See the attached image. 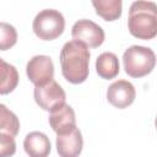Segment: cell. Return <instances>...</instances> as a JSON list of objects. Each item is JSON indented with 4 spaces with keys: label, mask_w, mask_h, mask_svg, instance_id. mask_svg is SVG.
Segmentation results:
<instances>
[{
    "label": "cell",
    "mask_w": 157,
    "mask_h": 157,
    "mask_svg": "<svg viewBox=\"0 0 157 157\" xmlns=\"http://www.w3.org/2000/svg\"><path fill=\"white\" fill-rule=\"evenodd\" d=\"M125 72L135 78L148 75L156 65V55L152 49L142 45H131L123 54Z\"/></svg>",
    "instance_id": "3957f363"
},
{
    "label": "cell",
    "mask_w": 157,
    "mask_h": 157,
    "mask_svg": "<svg viewBox=\"0 0 157 157\" xmlns=\"http://www.w3.org/2000/svg\"><path fill=\"white\" fill-rule=\"evenodd\" d=\"M17 69L0 58V94L11 93L18 85Z\"/></svg>",
    "instance_id": "5bb4252c"
},
{
    "label": "cell",
    "mask_w": 157,
    "mask_h": 157,
    "mask_svg": "<svg viewBox=\"0 0 157 157\" xmlns=\"http://www.w3.org/2000/svg\"><path fill=\"white\" fill-rule=\"evenodd\" d=\"M83 140L81 131L74 128L66 132L56 134V151L61 157H76L82 152Z\"/></svg>",
    "instance_id": "9c48e42d"
},
{
    "label": "cell",
    "mask_w": 157,
    "mask_h": 157,
    "mask_svg": "<svg viewBox=\"0 0 157 157\" xmlns=\"http://www.w3.org/2000/svg\"><path fill=\"white\" fill-rule=\"evenodd\" d=\"M32 28L39 39L53 40L63 34L65 29V18L58 10L45 9L36 15Z\"/></svg>",
    "instance_id": "277c9868"
},
{
    "label": "cell",
    "mask_w": 157,
    "mask_h": 157,
    "mask_svg": "<svg viewBox=\"0 0 157 157\" xmlns=\"http://www.w3.org/2000/svg\"><path fill=\"white\" fill-rule=\"evenodd\" d=\"M96 13L104 21H115L120 18L123 11V0H91Z\"/></svg>",
    "instance_id": "4fadbf2b"
},
{
    "label": "cell",
    "mask_w": 157,
    "mask_h": 157,
    "mask_svg": "<svg viewBox=\"0 0 157 157\" xmlns=\"http://www.w3.org/2000/svg\"><path fill=\"white\" fill-rule=\"evenodd\" d=\"M71 36L74 40L81 42L88 48H98L104 42V31L101 26L91 20H78L75 22L71 29Z\"/></svg>",
    "instance_id": "8992f818"
},
{
    "label": "cell",
    "mask_w": 157,
    "mask_h": 157,
    "mask_svg": "<svg viewBox=\"0 0 157 157\" xmlns=\"http://www.w3.org/2000/svg\"><path fill=\"white\" fill-rule=\"evenodd\" d=\"M90 56L88 47L83 43L77 40L66 42L59 56L64 78L74 85L85 82L90 74Z\"/></svg>",
    "instance_id": "6da1fadb"
},
{
    "label": "cell",
    "mask_w": 157,
    "mask_h": 157,
    "mask_svg": "<svg viewBox=\"0 0 157 157\" xmlns=\"http://www.w3.org/2000/svg\"><path fill=\"white\" fill-rule=\"evenodd\" d=\"M33 96L36 103L47 112L54 110L55 108L64 104L66 101L65 91L54 78H52L44 85L34 86Z\"/></svg>",
    "instance_id": "5b68a950"
},
{
    "label": "cell",
    "mask_w": 157,
    "mask_h": 157,
    "mask_svg": "<svg viewBox=\"0 0 157 157\" xmlns=\"http://www.w3.org/2000/svg\"><path fill=\"white\" fill-rule=\"evenodd\" d=\"M23 147L31 157H45L52 151L49 137L40 131H32L26 135L23 140Z\"/></svg>",
    "instance_id": "8fae6325"
},
{
    "label": "cell",
    "mask_w": 157,
    "mask_h": 157,
    "mask_svg": "<svg viewBox=\"0 0 157 157\" xmlns=\"http://www.w3.org/2000/svg\"><path fill=\"white\" fill-rule=\"evenodd\" d=\"M128 28L137 39L150 40L157 34V6L152 1L137 0L129 9Z\"/></svg>",
    "instance_id": "7a4b0ae2"
},
{
    "label": "cell",
    "mask_w": 157,
    "mask_h": 157,
    "mask_svg": "<svg viewBox=\"0 0 157 157\" xmlns=\"http://www.w3.org/2000/svg\"><path fill=\"white\" fill-rule=\"evenodd\" d=\"M49 125L56 134H63L76 128V117L74 109L66 103L55 108L50 112Z\"/></svg>",
    "instance_id": "30bf717a"
},
{
    "label": "cell",
    "mask_w": 157,
    "mask_h": 157,
    "mask_svg": "<svg viewBox=\"0 0 157 157\" xmlns=\"http://www.w3.org/2000/svg\"><path fill=\"white\" fill-rule=\"evenodd\" d=\"M28 80L34 86L47 83L54 77V64L48 55H34L26 66Z\"/></svg>",
    "instance_id": "52a82bcc"
},
{
    "label": "cell",
    "mask_w": 157,
    "mask_h": 157,
    "mask_svg": "<svg viewBox=\"0 0 157 157\" xmlns=\"http://www.w3.org/2000/svg\"><path fill=\"white\" fill-rule=\"evenodd\" d=\"M135 97H136L135 87L131 82L126 80H118L113 82L107 90L108 102L118 109H124L130 104H132Z\"/></svg>",
    "instance_id": "ba28073f"
},
{
    "label": "cell",
    "mask_w": 157,
    "mask_h": 157,
    "mask_svg": "<svg viewBox=\"0 0 157 157\" xmlns=\"http://www.w3.org/2000/svg\"><path fill=\"white\" fill-rule=\"evenodd\" d=\"M16 28L7 22H0V50H9L16 44Z\"/></svg>",
    "instance_id": "2e32d148"
},
{
    "label": "cell",
    "mask_w": 157,
    "mask_h": 157,
    "mask_svg": "<svg viewBox=\"0 0 157 157\" xmlns=\"http://www.w3.org/2000/svg\"><path fill=\"white\" fill-rule=\"evenodd\" d=\"M15 136L0 131V157H6V156H12L16 152V142H15Z\"/></svg>",
    "instance_id": "e0dca14e"
},
{
    "label": "cell",
    "mask_w": 157,
    "mask_h": 157,
    "mask_svg": "<svg viewBox=\"0 0 157 157\" xmlns=\"http://www.w3.org/2000/svg\"><path fill=\"white\" fill-rule=\"evenodd\" d=\"M0 131L16 136L20 131V120L6 105L0 103Z\"/></svg>",
    "instance_id": "9a60e30c"
},
{
    "label": "cell",
    "mask_w": 157,
    "mask_h": 157,
    "mask_svg": "<svg viewBox=\"0 0 157 157\" xmlns=\"http://www.w3.org/2000/svg\"><path fill=\"white\" fill-rule=\"evenodd\" d=\"M119 60L118 56L112 52L102 53L96 60V71L99 77L104 80H112L119 74Z\"/></svg>",
    "instance_id": "7c38bea8"
}]
</instances>
